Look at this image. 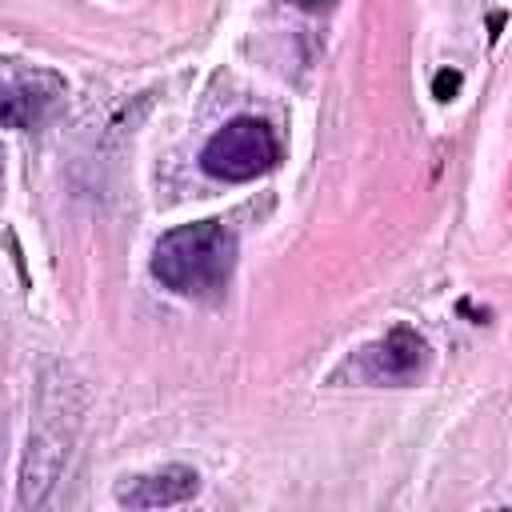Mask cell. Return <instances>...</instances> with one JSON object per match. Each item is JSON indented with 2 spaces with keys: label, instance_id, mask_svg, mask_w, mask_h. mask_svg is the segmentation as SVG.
I'll list each match as a JSON object with an SVG mask.
<instances>
[{
  "label": "cell",
  "instance_id": "obj_1",
  "mask_svg": "<svg viewBox=\"0 0 512 512\" xmlns=\"http://www.w3.org/2000/svg\"><path fill=\"white\" fill-rule=\"evenodd\" d=\"M80 412H84V392L72 368L48 364L40 372V392H36V416L28 428V448L20 460V484H16V504L20 508H44L72 460V444L80 432Z\"/></svg>",
  "mask_w": 512,
  "mask_h": 512
},
{
  "label": "cell",
  "instance_id": "obj_2",
  "mask_svg": "<svg viewBox=\"0 0 512 512\" xmlns=\"http://www.w3.org/2000/svg\"><path fill=\"white\" fill-rule=\"evenodd\" d=\"M236 232L220 220H196L164 232L152 248V276L160 288L188 300H216L236 268Z\"/></svg>",
  "mask_w": 512,
  "mask_h": 512
},
{
  "label": "cell",
  "instance_id": "obj_3",
  "mask_svg": "<svg viewBox=\"0 0 512 512\" xmlns=\"http://www.w3.org/2000/svg\"><path fill=\"white\" fill-rule=\"evenodd\" d=\"M280 160V140L260 116H236L224 128H216L200 152V168L216 180H252L276 168Z\"/></svg>",
  "mask_w": 512,
  "mask_h": 512
},
{
  "label": "cell",
  "instance_id": "obj_4",
  "mask_svg": "<svg viewBox=\"0 0 512 512\" xmlns=\"http://www.w3.org/2000/svg\"><path fill=\"white\" fill-rule=\"evenodd\" d=\"M424 364H428L424 336L396 324L388 336H380V340L364 344L356 356H348L336 376H352V380H368V384H408L424 372Z\"/></svg>",
  "mask_w": 512,
  "mask_h": 512
},
{
  "label": "cell",
  "instance_id": "obj_5",
  "mask_svg": "<svg viewBox=\"0 0 512 512\" xmlns=\"http://www.w3.org/2000/svg\"><path fill=\"white\" fill-rule=\"evenodd\" d=\"M64 96V84L44 68H20L4 60L0 68V124L8 128H36L56 100Z\"/></svg>",
  "mask_w": 512,
  "mask_h": 512
},
{
  "label": "cell",
  "instance_id": "obj_6",
  "mask_svg": "<svg viewBox=\"0 0 512 512\" xmlns=\"http://www.w3.org/2000/svg\"><path fill=\"white\" fill-rule=\"evenodd\" d=\"M196 492H200V476H196V468H184V464L124 476L116 484V500L128 504V508H168V504L192 500Z\"/></svg>",
  "mask_w": 512,
  "mask_h": 512
},
{
  "label": "cell",
  "instance_id": "obj_7",
  "mask_svg": "<svg viewBox=\"0 0 512 512\" xmlns=\"http://www.w3.org/2000/svg\"><path fill=\"white\" fill-rule=\"evenodd\" d=\"M456 88H460V72H436V80H432L436 100H452V96H456Z\"/></svg>",
  "mask_w": 512,
  "mask_h": 512
}]
</instances>
